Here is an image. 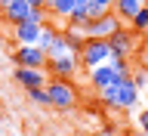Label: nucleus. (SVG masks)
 Listing matches in <instances>:
<instances>
[{
  "label": "nucleus",
  "instance_id": "8",
  "mask_svg": "<svg viewBox=\"0 0 148 136\" xmlns=\"http://www.w3.org/2000/svg\"><path fill=\"white\" fill-rule=\"evenodd\" d=\"M18 87H25V90H34V87H46V68H18L12 71Z\"/></svg>",
  "mask_w": 148,
  "mask_h": 136
},
{
  "label": "nucleus",
  "instance_id": "10",
  "mask_svg": "<svg viewBox=\"0 0 148 136\" xmlns=\"http://www.w3.org/2000/svg\"><path fill=\"white\" fill-rule=\"evenodd\" d=\"M114 81H120V77L114 74L111 62H105V65H99V68L90 71V87H92V90H105V87H111Z\"/></svg>",
  "mask_w": 148,
  "mask_h": 136
},
{
  "label": "nucleus",
  "instance_id": "24",
  "mask_svg": "<svg viewBox=\"0 0 148 136\" xmlns=\"http://www.w3.org/2000/svg\"><path fill=\"white\" fill-rule=\"evenodd\" d=\"M142 65H148V50H145V56H142Z\"/></svg>",
  "mask_w": 148,
  "mask_h": 136
},
{
  "label": "nucleus",
  "instance_id": "9",
  "mask_svg": "<svg viewBox=\"0 0 148 136\" xmlns=\"http://www.w3.org/2000/svg\"><path fill=\"white\" fill-rule=\"evenodd\" d=\"M28 16H31V6H28V0H12L6 9H0V19H3V22H9L12 28L22 25V22H28Z\"/></svg>",
  "mask_w": 148,
  "mask_h": 136
},
{
  "label": "nucleus",
  "instance_id": "22",
  "mask_svg": "<svg viewBox=\"0 0 148 136\" xmlns=\"http://www.w3.org/2000/svg\"><path fill=\"white\" fill-rule=\"evenodd\" d=\"M28 6H31V9H40V6H46V0H28Z\"/></svg>",
  "mask_w": 148,
  "mask_h": 136
},
{
  "label": "nucleus",
  "instance_id": "7",
  "mask_svg": "<svg viewBox=\"0 0 148 136\" xmlns=\"http://www.w3.org/2000/svg\"><path fill=\"white\" fill-rule=\"evenodd\" d=\"M108 46H111V59H130L136 53V34L120 28V31H114L108 37Z\"/></svg>",
  "mask_w": 148,
  "mask_h": 136
},
{
  "label": "nucleus",
  "instance_id": "25",
  "mask_svg": "<svg viewBox=\"0 0 148 136\" xmlns=\"http://www.w3.org/2000/svg\"><path fill=\"white\" fill-rule=\"evenodd\" d=\"M136 136H148V133H145V130H139V133H136Z\"/></svg>",
  "mask_w": 148,
  "mask_h": 136
},
{
  "label": "nucleus",
  "instance_id": "20",
  "mask_svg": "<svg viewBox=\"0 0 148 136\" xmlns=\"http://www.w3.org/2000/svg\"><path fill=\"white\" fill-rule=\"evenodd\" d=\"M136 124H139V130H145V133H148V105L142 111H136Z\"/></svg>",
  "mask_w": 148,
  "mask_h": 136
},
{
  "label": "nucleus",
  "instance_id": "14",
  "mask_svg": "<svg viewBox=\"0 0 148 136\" xmlns=\"http://www.w3.org/2000/svg\"><path fill=\"white\" fill-rule=\"evenodd\" d=\"M74 3H77V0H53V3H49V12H53V16H59V19H71V12H74Z\"/></svg>",
  "mask_w": 148,
  "mask_h": 136
},
{
  "label": "nucleus",
  "instance_id": "13",
  "mask_svg": "<svg viewBox=\"0 0 148 136\" xmlns=\"http://www.w3.org/2000/svg\"><path fill=\"white\" fill-rule=\"evenodd\" d=\"M68 53H71V46H68V40H65V31H56L53 43L46 46V56H49V59H59V56H68Z\"/></svg>",
  "mask_w": 148,
  "mask_h": 136
},
{
  "label": "nucleus",
  "instance_id": "23",
  "mask_svg": "<svg viewBox=\"0 0 148 136\" xmlns=\"http://www.w3.org/2000/svg\"><path fill=\"white\" fill-rule=\"evenodd\" d=\"M9 3H12V0H0V9H6V6H9Z\"/></svg>",
  "mask_w": 148,
  "mask_h": 136
},
{
  "label": "nucleus",
  "instance_id": "3",
  "mask_svg": "<svg viewBox=\"0 0 148 136\" xmlns=\"http://www.w3.org/2000/svg\"><path fill=\"white\" fill-rule=\"evenodd\" d=\"M105 62H111L108 40H102V37H86V43H83V50H80V65L86 71H92V68H99V65H105Z\"/></svg>",
  "mask_w": 148,
  "mask_h": 136
},
{
  "label": "nucleus",
  "instance_id": "26",
  "mask_svg": "<svg viewBox=\"0 0 148 136\" xmlns=\"http://www.w3.org/2000/svg\"><path fill=\"white\" fill-rule=\"evenodd\" d=\"M120 136H136V133H120Z\"/></svg>",
  "mask_w": 148,
  "mask_h": 136
},
{
  "label": "nucleus",
  "instance_id": "5",
  "mask_svg": "<svg viewBox=\"0 0 148 136\" xmlns=\"http://www.w3.org/2000/svg\"><path fill=\"white\" fill-rule=\"evenodd\" d=\"M80 56H74V53H68V56H59V59H49L46 62V71L53 74V77H59V81H74L77 74H80Z\"/></svg>",
  "mask_w": 148,
  "mask_h": 136
},
{
  "label": "nucleus",
  "instance_id": "27",
  "mask_svg": "<svg viewBox=\"0 0 148 136\" xmlns=\"http://www.w3.org/2000/svg\"><path fill=\"white\" fill-rule=\"evenodd\" d=\"M139 3H148V0H139Z\"/></svg>",
  "mask_w": 148,
  "mask_h": 136
},
{
  "label": "nucleus",
  "instance_id": "6",
  "mask_svg": "<svg viewBox=\"0 0 148 136\" xmlns=\"http://www.w3.org/2000/svg\"><path fill=\"white\" fill-rule=\"evenodd\" d=\"M12 62H16L18 68H46L49 56H46L37 43H31V46L18 43V46H16V53H12Z\"/></svg>",
  "mask_w": 148,
  "mask_h": 136
},
{
  "label": "nucleus",
  "instance_id": "12",
  "mask_svg": "<svg viewBox=\"0 0 148 136\" xmlns=\"http://www.w3.org/2000/svg\"><path fill=\"white\" fill-rule=\"evenodd\" d=\"M145 6V3H139V0H114V6H111V12L120 19V22H133L136 19V12Z\"/></svg>",
  "mask_w": 148,
  "mask_h": 136
},
{
  "label": "nucleus",
  "instance_id": "19",
  "mask_svg": "<svg viewBox=\"0 0 148 136\" xmlns=\"http://www.w3.org/2000/svg\"><path fill=\"white\" fill-rule=\"evenodd\" d=\"M111 68H114V74H117V77H130V71H133L130 59H111Z\"/></svg>",
  "mask_w": 148,
  "mask_h": 136
},
{
  "label": "nucleus",
  "instance_id": "11",
  "mask_svg": "<svg viewBox=\"0 0 148 136\" xmlns=\"http://www.w3.org/2000/svg\"><path fill=\"white\" fill-rule=\"evenodd\" d=\"M40 31H43V28H40V25H34V22H22V25H16V28H12V37H16L18 43L31 46V43H37V40H40Z\"/></svg>",
  "mask_w": 148,
  "mask_h": 136
},
{
  "label": "nucleus",
  "instance_id": "1",
  "mask_svg": "<svg viewBox=\"0 0 148 136\" xmlns=\"http://www.w3.org/2000/svg\"><path fill=\"white\" fill-rule=\"evenodd\" d=\"M99 99L105 102L108 108H114V111H133V108H139L142 93L136 90V84L130 81V77H120V81H114L111 87L99 90Z\"/></svg>",
  "mask_w": 148,
  "mask_h": 136
},
{
  "label": "nucleus",
  "instance_id": "21",
  "mask_svg": "<svg viewBox=\"0 0 148 136\" xmlns=\"http://www.w3.org/2000/svg\"><path fill=\"white\" fill-rule=\"evenodd\" d=\"M102 136H117V127H114V124H105V127H102Z\"/></svg>",
  "mask_w": 148,
  "mask_h": 136
},
{
  "label": "nucleus",
  "instance_id": "15",
  "mask_svg": "<svg viewBox=\"0 0 148 136\" xmlns=\"http://www.w3.org/2000/svg\"><path fill=\"white\" fill-rule=\"evenodd\" d=\"M130 31H133V34H148V3L139 9L136 19L130 22Z\"/></svg>",
  "mask_w": 148,
  "mask_h": 136
},
{
  "label": "nucleus",
  "instance_id": "17",
  "mask_svg": "<svg viewBox=\"0 0 148 136\" xmlns=\"http://www.w3.org/2000/svg\"><path fill=\"white\" fill-rule=\"evenodd\" d=\"M28 99L34 102V105H46V108H49V93H46V87H34V90H28Z\"/></svg>",
  "mask_w": 148,
  "mask_h": 136
},
{
  "label": "nucleus",
  "instance_id": "18",
  "mask_svg": "<svg viewBox=\"0 0 148 136\" xmlns=\"http://www.w3.org/2000/svg\"><path fill=\"white\" fill-rule=\"evenodd\" d=\"M28 22H34V25L46 28V25H49V9H46V6H40V9H31V16H28Z\"/></svg>",
  "mask_w": 148,
  "mask_h": 136
},
{
  "label": "nucleus",
  "instance_id": "16",
  "mask_svg": "<svg viewBox=\"0 0 148 136\" xmlns=\"http://www.w3.org/2000/svg\"><path fill=\"white\" fill-rule=\"evenodd\" d=\"M130 81L136 84V90H139V93H142V90H148V65H142V62H139L136 68L130 71Z\"/></svg>",
  "mask_w": 148,
  "mask_h": 136
},
{
  "label": "nucleus",
  "instance_id": "4",
  "mask_svg": "<svg viewBox=\"0 0 148 136\" xmlns=\"http://www.w3.org/2000/svg\"><path fill=\"white\" fill-rule=\"evenodd\" d=\"M123 28V22H120L114 12H105V16H99V19H90L83 28H77L83 37H102V40H108L114 31H120Z\"/></svg>",
  "mask_w": 148,
  "mask_h": 136
},
{
  "label": "nucleus",
  "instance_id": "2",
  "mask_svg": "<svg viewBox=\"0 0 148 136\" xmlns=\"http://www.w3.org/2000/svg\"><path fill=\"white\" fill-rule=\"evenodd\" d=\"M46 93H49V105L59 111H68L77 105V90H74V81H46Z\"/></svg>",
  "mask_w": 148,
  "mask_h": 136
}]
</instances>
